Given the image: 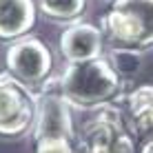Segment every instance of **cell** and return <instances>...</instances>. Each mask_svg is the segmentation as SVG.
Segmentation results:
<instances>
[{"mask_svg":"<svg viewBox=\"0 0 153 153\" xmlns=\"http://www.w3.org/2000/svg\"><path fill=\"white\" fill-rule=\"evenodd\" d=\"M60 96L71 109H98L118 98L122 80L109 60L102 56L84 62H69L60 78H53Z\"/></svg>","mask_w":153,"mask_h":153,"instance_id":"obj_1","label":"cell"},{"mask_svg":"<svg viewBox=\"0 0 153 153\" xmlns=\"http://www.w3.org/2000/svg\"><path fill=\"white\" fill-rule=\"evenodd\" d=\"M102 33L122 51L153 47V0H113L102 18Z\"/></svg>","mask_w":153,"mask_h":153,"instance_id":"obj_2","label":"cell"},{"mask_svg":"<svg viewBox=\"0 0 153 153\" xmlns=\"http://www.w3.org/2000/svg\"><path fill=\"white\" fill-rule=\"evenodd\" d=\"M76 146L78 153H133L129 126L111 104L93 109V115L82 124Z\"/></svg>","mask_w":153,"mask_h":153,"instance_id":"obj_3","label":"cell"},{"mask_svg":"<svg viewBox=\"0 0 153 153\" xmlns=\"http://www.w3.org/2000/svg\"><path fill=\"white\" fill-rule=\"evenodd\" d=\"M38 93L16 80L9 71L0 73V138L13 140L29 133L36 115Z\"/></svg>","mask_w":153,"mask_h":153,"instance_id":"obj_4","label":"cell"},{"mask_svg":"<svg viewBox=\"0 0 153 153\" xmlns=\"http://www.w3.org/2000/svg\"><path fill=\"white\" fill-rule=\"evenodd\" d=\"M71 111H73L71 104L56 89L53 78L47 80L42 84V91L36 98V115H33V124H31L33 140H45V138L76 140Z\"/></svg>","mask_w":153,"mask_h":153,"instance_id":"obj_5","label":"cell"},{"mask_svg":"<svg viewBox=\"0 0 153 153\" xmlns=\"http://www.w3.org/2000/svg\"><path fill=\"white\" fill-rule=\"evenodd\" d=\"M4 65L16 80H20L27 87H36V84H45L49 80L47 76L51 73L53 60H51V51L40 38L22 36L7 47Z\"/></svg>","mask_w":153,"mask_h":153,"instance_id":"obj_6","label":"cell"},{"mask_svg":"<svg viewBox=\"0 0 153 153\" xmlns=\"http://www.w3.org/2000/svg\"><path fill=\"white\" fill-rule=\"evenodd\" d=\"M102 42L104 33L100 27L84 20H73L60 36V53L67 62L93 60L102 56Z\"/></svg>","mask_w":153,"mask_h":153,"instance_id":"obj_7","label":"cell"},{"mask_svg":"<svg viewBox=\"0 0 153 153\" xmlns=\"http://www.w3.org/2000/svg\"><path fill=\"white\" fill-rule=\"evenodd\" d=\"M38 18L33 0H0V40H18L27 36Z\"/></svg>","mask_w":153,"mask_h":153,"instance_id":"obj_8","label":"cell"},{"mask_svg":"<svg viewBox=\"0 0 153 153\" xmlns=\"http://www.w3.org/2000/svg\"><path fill=\"white\" fill-rule=\"evenodd\" d=\"M126 126L142 138H153V84L140 87L126 100Z\"/></svg>","mask_w":153,"mask_h":153,"instance_id":"obj_9","label":"cell"},{"mask_svg":"<svg viewBox=\"0 0 153 153\" xmlns=\"http://www.w3.org/2000/svg\"><path fill=\"white\" fill-rule=\"evenodd\" d=\"M87 7V0H38V9L53 20H78Z\"/></svg>","mask_w":153,"mask_h":153,"instance_id":"obj_10","label":"cell"},{"mask_svg":"<svg viewBox=\"0 0 153 153\" xmlns=\"http://www.w3.org/2000/svg\"><path fill=\"white\" fill-rule=\"evenodd\" d=\"M36 153H78V146L76 140L45 138V140H36Z\"/></svg>","mask_w":153,"mask_h":153,"instance_id":"obj_11","label":"cell"},{"mask_svg":"<svg viewBox=\"0 0 153 153\" xmlns=\"http://www.w3.org/2000/svg\"><path fill=\"white\" fill-rule=\"evenodd\" d=\"M140 153H153V138L151 140H146V144L142 146V151Z\"/></svg>","mask_w":153,"mask_h":153,"instance_id":"obj_12","label":"cell"}]
</instances>
